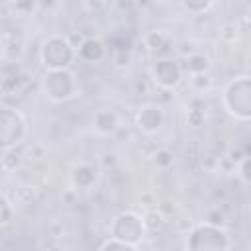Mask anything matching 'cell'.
Listing matches in <instances>:
<instances>
[{
	"instance_id": "2",
	"label": "cell",
	"mask_w": 251,
	"mask_h": 251,
	"mask_svg": "<svg viewBox=\"0 0 251 251\" xmlns=\"http://www.w3.org/2000/svg\"><path fill=\"white\" fill-rule=\"evenodd\" d=\"M224 110L241 122H251V76H235L222 90Z\"/></svg>"
},
{
	"instance_id": "10",
	"label": "cell",
	"mask_w": 251,
	"mask_h": 251,
	"mask_svg": "<svg viewBox=\"0 0 251 251\" xmlns=\"http://www.w3.org/2000/svg\"><path fill=\"white\" fill-rule=\"evenodd\" d=\"M96 180H98V171L88 163H80L71 171V184L75 190H88L94 186Z\"/></svg>"
},
{
	"instance_id": "12",
	"label": "cell",
	"mask_w": 251,
	"mask_h": 251,
	"mask_svg": "<svg viewBox=\"0 0 251 251\" xmlns=\"http://www.w3.org/2000/svg\"><path fill=\"white\" fill-rule=\"evenodd\" d=\"M106 55V47L100 39H94V37H88L84 39L78 47H76V57L86 61V63H98L102 61Z\"/></svg>"
},
{
	"instance_id": "20",
	"label": "cell",
	"mask_w": 251,
	"mask_h": 251,
	"mask_svg": "<svg viewBox=\"0 0 251 251\" xmlns=\"http://www.w3.org/2000/svg\"><path fill=\"white\" fill-rule=\"evenodd\" d=\"M98 251H139V247H135V245H127V243H122V241H116V239H106L100 247H98Z\"/></svg>"
},
{
	"instance_id": "28",
	"label": "cell",
	"mask_w": 251,
	"mask_h": 251,
	"mask_svg": "<svg viewBox=\"0 0 251 251\" xmlns=\"http://www.w3.org/2000/svg\"><path fill=\"white\" fill-rule=\"evenodd\" d=\"M139 251H159V249H155V247H139Z\"/></svg>"
},
{
	"instance_id": "15",
	"label": "cell",
	"mask_w": 251,
	"mask_h": 251,
	"mask_svg": "<svg viewBox=\"0 0 251 251\" xmlns=\"http://www.w3.org/2000/svg\"><path fill=\"white\" fill-rule=\"evenodd\" d=\"M145 45L151 49V51H155V53H159V51H163L167 45H169V37L163 33V31H159V29H153V31H149V33H145Z\"/></svg>"
},
{
	"instance_id": "21",
	"label": "cell",
	"mask_w": 251,
	"mask_h": 251,
	"mask_svg": "<svg viewBox=\"0 0 251 251\" xmlns=\"http://www.w3.org/2000/svg\"><path fill=\"white\" fill-rule=\"evenodd\" d=\"M237 25L235 24H224L222 27H220V39H224V41H227V43H233L235 39H237Z\"/></svg>"
},
{
	"instance_id": "19",
	"label": "cell",
	"mask_w": 251,
	"mask_h": 251,
	"mask_svg": "<svg viewBox=\"0 0 251 251\" xmlns=\"http://www.w3.org/2000/svg\"><path fill=\"white\" fill-rule=\"evenodd\" d=\"M173 161H175V155H173V151H169V149H157V151L153 153V163H155L159 169H169V167L173 165Z\"/></svg>"
},
{
	"instance_id": "13",
	"label": "cell",
	"mask_w": 251,
	"mask_h": 251,
	"mask_svg": "<svg viewBox=\"0 0 251 251\" xmlns=\"http://www.w3.org/2000/svg\"><path fill=\"white\" fill-rule=\"evenodd\" d=\"M184 69L190 73V76H194V75H204V73H208V69H210V57L204 55V53H192V55L186 57Z\"/></svg>"
},
{
	"instance_id": "5",
	"label": "cell",
	"mask_w": 251,
	"mask_h": 251,
	"mask_svg": "<svg viewBox=\"0 0 251 251\" xmlns=\"http://www.w3.org/2000/svg\"><path fill=\"white\" fill-rule=\"evenodd\" d=\"M41 92L51 102H69L78 94V82L73 71H45L39 78Z\"/></svg>"
},
{
	"instance_id": "23",
	"label": "cell",
	"mask_w": 251,
	"mask_h": 251,
	"mask_svg": "<svg viewBox=\"0 0 251 251\" xmlns=\"http://www.w3.org/2000/svg\"><path fill=\"white\" fill-rule=\"evenodd\" d=\"M190 82H192V86H194L198 92H204V90H208V88L212 86V78L208 76V73L190 76Z\"/></svg>"
},
{
	"instance_id": "22",
	"label": "cell",
	"mask_w": 251,
	"mask_h": 251,
	"mask_svg": "<svg viewBox=\"0 0 251 251\" xmlns=\"http://www.w3.org/2000/svg\"><path fill=\"white\" fill-rule=\"evenodd\" d=\"M0 208H2V216H0V224L6 227L10 222H12V216H14V208H12V204H10V200H8V196L4 194L2 196V202H0Z\"/></svg>"
},
{
	"instance_id": "6",
	"label": "cell",
	"mask_w": 251,
	"mask_h": 251,
	"mask_svg": "<svg viewBox=\"0 0 251 251\" xmlns=\"http://www.w3.org/2000/svg\"><path fill=\"white\" fill-rule=\"evenodd\" d=\"M27 137V120L25 116L10 106L0 108V145L4 149H14L24 143Z\"/></svg>"
},
{
	"instance_id": "25",
	"label": "cell",
	"mask_w": 251,
	"mask_h": 251,
	"mask_svg": "<svg viewBox=\"0 0 251 251\" xmlns=\"http://www.w3.org/2000/svg\"><path fill=\"white\" fill-rule=\"evenodd\" d=\"M157 210H159L165 218H169V216H173V214L176 212V204H175V202H171V200H159Z\"/></svg>"
},
{
	"instance_id": "16",
	"label": "cell",
	"mask_w": 251,
	"mask_h": 251,
	"mask_svg": "<svg viewBox=\"0 0 251 251\" xmlns=\"http://www.w3.org/2000/svg\"><path fill=\"white\" fill-rule=\"evenodd\" d=\"M204 120H206V104L196 106V100H192L190 106H188V112H186V122H188V126L198 127V126L204 124Z\"/></svg>"
},
{
	"instance_id": "24",
	"label": "cell",
	"mask_w": 251,
	"mask_h": 251,
	"mask_svg": "<svg viewBox=\"0 0 251 251\" xmlns=\"http://www.w3.org/2000/svg\"><path fill=\"white\" fill-rule=\"evenodd\" d=\"M239 176H241L243 182L251 184V157H249V155H247V157L241 161V165H239Z\"/></svg>"
},
{
	"instance_id": "4",
	"label": "cell",
	"mask_w": 251,
	"mask_h": 251,
	"mask_svg": "<svg viewBox=\"0 0 251 251\" xmlns=\"http://www.w3.org/2000/svg\"><path fill=\"white\" fill-rule=\"evenodd\" d=\"M147 231L149 229L143 222V216L137 212H131V210L120 212L110 224V237L112 239L127 243V245H135V247L145 243Z\"/></svg>"
},
{
	"instance_id": "14",
	"label": "cell",
	"mask_w": 251,
	"mask_h": 251,
	"mask_svg": "<svg viewBox=\"0 0 251 251\" xmlns=\"http://www.w3.org/2000/svg\"><path fill=\"white\" fill-rule=\"evenodd\" d=\"M22 151L18 149V147H14V149H4L2 151V169H4V173H12V171H16L20 165H22Z\"/></svg>"
},
{
	"instance_id": "7",
	"label": "cell",
	"mask_w": 251,
	"mask_h": 251,
	"mask_svg": "<svg viewBox=\"0 0 251 251\" xmlns=\"http://www.w3.org/2000/svg\"><path fill=\"white\" fill-rule=\"evenodd\" d=\"M151 78L163 90H173L182 82V65L173 57H157L151 63Z\"/></svg>"
},
{
	"instance_id": "3",
	"label": "cell",
	"mask_w": 251,
	"mask_h": 251,
	"mask_svg": "<svg viewBox=\"0 0 251 251\" xmlns=\"http://www.w3.org/2000/svg\"><path fill=\"white\" fill-rule=\"evenodd\" d=\"M76 59V47L67 35L53 33L39 47V61L45 71H65Z\"/></svg>"
},
{
	"instance_id": "8",
	"label": "cell",
	"mask_w": 251,
	"mask_h": 251,
	"mask_svg": "<svg viewBox=\"0 0 251 251\" xmlns=\"http://www.w3.org/2000/svg\"><path fill=\"white\" fill-rule=\"evenodd\" d=\"M163 124H165V112H163V108L159 104L147 102V104L139 106V110L135 114V126L143 133H147V135L157 133L163 127Z\"/></svg>"
},
{
	"instance_id": "27",
	"label": "cell",
	"mask_w": 251,
	"mask_h": 251,
	"mask_svg": "<svg viewBox=\"0 0 251 251\" xmlns=\"http://www.w3.org/2000/svg\"><path fill=\"white\" fill-rule=\"evenodd\" d=\"M204 222H208V224H212V226H218V227H224L226 218H224L222 212H210V214H208V220H204Z\"/></svg>"
},
{
	"instance_id": "17",
	"label": "cell",
	"mask_w": 251,
	"mask_h": 251,
	"mask_svg": "<svg viewBox=\"0 0 251 251\" xmlns=\"http://www.w3.org/2000/svg\"><path fill=\"white\" fill-rule=\"evenodd\" d=\"M180 8L186 10L188 14H206L210 8H214V2L212 0H182L180 2Z\"/></svg>"
},
{
	"instance_id": "11",
	"label": "cell",
	"mask_w": 251,
	"mask_h": 251,
	"mask_svg": "<svg viewBox=\"0 0 251 251\" xmlns=\"http://www.w3.org/2000/svg\"><path fill=\"white\" fill-rule=\"evenodd\" d=\"M92 126L94 129L100 133V135H112L118 131L120 127V120H118V114L114 110H108V108H102L94 114L92 118Z\"/></svg>"
},
{
	"instance_id": "9",
	"label": "cell",
	"mask_w": 251,
	"mask_h": 251,
	"mask_svg": "<svg viewBox=\"0 0 251 251\" xmlns=\"http://www.w3.org/2000/svg\"><path fill=\"white\" fill-rule=\"evenodd\" d=\"M24 33L22 29H6L2 31V61L16 63L24 55Z\"/></svg>"
},
{
	"instance_id": "26",
	"label": "cell",
	"mask_w": 251,
	"mask_h": 251,
	"mask_svg": "<svg viewBox=\"0 0 251 251\" xmlns=\"http://www.w3.org/2000/svg\"><path fill=\"white\" fill-rule=\"evenodd\" d=\"M245 157H247V155L241 151V147H231V149L227 151V159H229L233 165H237V167L241 165V161H243Z\"/></svg>"
},
{
	"instance_id": "1",
	"label": "cell",
	"mask_w": 251,
	"mask_h": 251,
	"mask_svg": "<svg viewBox=\"0 0 251 251\" xmlns=\"http://www.w3.org/2000/svg\"><path fill=\"white\" fill-rule=\"evenodd\" d=\"M186 251H231V235L226 227L200 222L192 226L184 241Z\"/></svg>"
},
{
	"instance_id": "18",
	"label": "cell",
	"mask_w": 251,
	"mask_h": 251,
	"mask_svg": "<svg viewBox=\"0 0 251 251\" xmlns=\"http://www.w3.org/2000/svg\"><path fill=\"white\" fill-rule=\"evenodd\" d=\"M143 222H145L147 229L151 231V229H157V227H161V226L165 224V216H163L157 208H151V210H147V212L143 214Z\"/></svg>"
}]
</instances>
